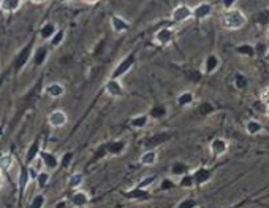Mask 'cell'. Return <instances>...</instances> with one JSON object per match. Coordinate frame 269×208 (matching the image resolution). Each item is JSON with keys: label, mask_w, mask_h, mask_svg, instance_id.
Returning <instances> with one entry per match:
<instances>
[{"label": "cell", "mask_w": 269, "mask_h": 208, "mask_svg": "<svg viewBox=\"0 0 269 208\" xmlns=\"http://www.w3.org/2000/svg\"><path fill=\"white\" fill-rule=\"evenodd\" d=\"M178 186L179 187H182V189H193L195 187V180H193V173L190 172V173H187V175H184V177H181V178H178Z\"/></svg>", "instance_id": "obj_29"}, {"label": "cell", "mask_w": 269, "mask_h": 208, "mask_svg": "<svg viewBox=\"0 0 269 208\" xmlns=\"http://www.w3.org/2000/svg\"><path fill=\"white\" fill-rule=\"evenodd\" d=\"M192 173H193V180H195V187H201L211 181L214 170L212 168H207V167H200Z\"/></svg>", "instance_id": "obj_11"}, {"label": "cell", "mask_w": 269, "mask_h": 208, "mask_svg": "<svg viewBox=\"0 0 269 208\" xmlns=\"http://www.w3.org/2000/svg\"><path fill=\"white\" fill-rule=\"evenodd\" d=\"M127 140H124V139H117V140H113L109 143V145H106V151L108 154H111V156H121L124 151L127 149Z\"/></svg>", "instance_id": "obj_20"}, {"label": "cell", "mask_w": 269, "mask_h": 208, "mask_svg": "<svg viewBox=\"0 0 269 208\" xmlns=\"http://www.w3.org/2000/svg\"><path fill=\"white\" fill-rule=\"evenodd\" d=\"M150 119L147 113H143V115H136L133 116L132 119H130V126H132L135 131H143V129H146L149 124H150Z\"/></svg>", "instance_id": "obj_23"}, {"label": "cell", "mask_w": 269, "mask_h": 208, "mask_svg": "<svg viewBox=\"0 0 269 208\" xmlns=\"http://www.w3.org/2000/svg\"><path fill=\"white\" fill-rule=\"evenodd\" d=\"M124 197L128 200H136V202H144V200H149L152 197V194H150V191H143V189H138L136 186H133L128 192L124 194Z\"/></svg>", "instance_id": "obj_19"}, {"label": "cell", "mask_w": 269, "mask_h": 208, "mask_svg": "<svg viewBox=\"0 0 269 208\" xmlns=\"http://www.w3.org/2000/svg\"><path fill=\"white\" fill-rule=\"evenodd\" d=\"M41 164L48 168V170H57L59 167H61V158H59L57 154L51 153V151H46V149H41L40 153V158Z\"/></svg>", "instance_id": "obj_10"}, {"label": "cell", "mask_w": 269, "mask_h": 208, "mask_svg": "<svg viewBox=\"0 0 269 208\" xmlns=\"http://www.w3.org/2000/svg\"><path fill=\"white\" fill-rule=\"evenodd\" d=\"M220 23H222V27L227 30H239L247 24V16L242 10L233 8L229 11L222 13Z\"/></svg>", "instance_id": "obj_1"}, {"label": "cell", "mask_w": 269, "mask_h": 208, "mask_svg": "<svg viewBox=\"0 0 269 208\" xmlns=\"http://www.w3.org/2000/svg\"><path fill=\"white\" fill-rule=\"evenodd\" d=\"M178 186V183L173 180H169V178H165V180H162V183H160V189L163 191H169V189H173V187Z\"/></svg>", "instance_id": "obj_39"}, {"label": "cell", "mask_w": 269, "mask_h": 208, "mask_svg": "<svg viewBox=\"0 0 269 208\" xmlns=\"http://www.w3.org/2000/svg\"><path fill=\"white\" fill-rule=\"evenodd\" d=\"M212 5L209 2H201L193 8V19L196 21H203V19H207L212 15Z\"/></svg>", "instance_id": "obj_16"}, {"label": "cell", "mask_w": 269, "mask_h": 208, "mask_svg": "<svg viewBox=\"0 0 269 208\" xmlns=\"http://www.w3.org/2000/svg\"><path fill=\"white\" fill-rule=\"evenodd\" d=\"M219 67H220V57L217 54H209V56H206L205 62H203L201 73L212 75L219 70Z\"/></svg>", "instance_id": "obj_14"}, {"label": "cell", "mask_w": 269, "mask_h": 208, "mask_svg": "<svg viewBox=\"0 0 269 208\" xmlns=\"http://www.w3.org/2000/svg\"><path fill=\"white\" fill-rule=\"evenodd\" d=\"M15 156H13L11 153H2L0 154V172H2L3 175L8 173L13 167H15Z\"/></svg>", "instance_id": "obj_24"}, {"label": "cell", "mask_w": 269, "mask_h": 208, "mask_svg": "<svg viewBox=\"0 0 269 208\" xmlns=\"http://www.w3.org/2000/svg\"><path fill=\"white\" fill-rule=\"evenodd\" d=\"M57 30H59L57 25H56L54 23L48 21V23H44V24L41 25L40 30H38V37H40L43 42H48V43H49L51 38L57 34Z\"/></svg>", "instance_id": "obj_18"}, {"label": "cell", "mask_w": 269, "mask_h": 208, "mask_svg": "<svg viewBox=\"0 0 269 208\" xmlns=\"http://www.w3.org/2000/svg\"><path fill=\"white\" fill-rule=\"evenodd\" d=\"M135 62H136V54H135V53L127 54V56L124 57V59H121L119 64L116 66V69L113 70V73H111V76H109V80H121V78H122L124 75H127L128 71L133 69Z\"/></svg>", "instance_id": "obj_2"}, {"label": "cell", "mask_w": 269, "mask_h": 208, "mask_svg": "<svg viewBox=\"0 0 269 208\" xmlns=\"http://www.w3.org/2000/svg\"><path fill=\"white\" fill-rule=\"evenodd\" d=\"M173 24H184L188 23L190 19H193V6H190L187 3H179L178 6H174L169 16Z\"/></svg>", "instance_id": "obj_3"}, {"label": "cell", "mask_w": 269, "mask_h": 208, "mask_svg": "<svg viewBox=\"0 0 269 208\" xmlns=\"http://www.w3.org/2000/svg\"><path fill=\"white\" fill-rule=\"evenodd\" d=\"M49 45H40V46H37L35 51H34V56H32V64H34V67H41L44 66V62L48 61L49 57Z\"/></svg>", "instance_id": "obj_12"}, {"label": "cell", "mask_w": 269, "mask_h": 208, "mask_svg": "<svg viewBox=\"0 0 269 208\" xmlns=\"http://www.w3.org/2000/svg\"><path fill=\"white\" fill-rule=\"evenodd\" d=\"M174 38H176V32L173 27H162L155 32L154 43L159 45V46H169V45H173Z\"/></svg>", "instance_id": "obj_5"}, {"label": "cell", "mask_w": 269, "mask_h": 208, "mask_svg": "<svg viewBox=\"0 0 269 208\" xmlns=\"http://www.w3.org/2000/svg\"><path fill=\"white\" fill-rule=\"evenodd\" d=\"M109 23H111V29H113L114 34H124V32H127L130 29V23L125 18H122L119 15L111 16Z\"/></svg>", "instance_id": "obj_17"}, {"label": "cell", "mask_w": 269, "mask_h": 208, "mask_svg": "<svg viewBox=\"0 0 269 208\" xmlns=\"http://www.w3.org/2000/svg\"><path fill=\"white\" fill-rule=\"evenodd\" d=\"M248 84V81H247V78L244 76V75H241V73H238L234 76V86L236 88H239V89H244L246 86Z\"/></svg>", "instance_id": "obj_38"}, {"label": "cell", "mask_w": 269, "mask_h": 208, "mask_svg": "<svg viewBox=\"0 0 269 208\" xmlns=\"http://www.w3.org/2000/svg\"><path fill=\"white\" fill-rule=\"evenodd\" d=\"M195 103V95L192 91H184V92L179 94L178 97V105L181 108H187V107H192Z\"/></svg>", "instance_id": "obj_27"}, {"label": "cell", "mask_w": 269, "mask_h": 208, "mask_svg": "<svg viewBox=\"0 0 269 208\" xmlns=\"http://www.w3.org/2000/svg\"><path fill=\"white\" fill-rule=\"evenodd\" d=\"M48 124L52 129H62L68 124V115L63 110H54L48 115Z\"/></svg>", "instance_id": "obj_8"}, {"label": "cell", "mask_w": 269, "mask_h": 208, "mask_svg": "<svg viewBox=\"0 0 269 208\" xmlns=\"http://www.w3.org/2000/svg\"><path fill=\"white\" fill-rule=\"evenodd\" d=\"M157 161H159V151L157 149H146L140 156V164L144 167H152L157 164Z\"/></svg>", "instance_id": "obj_22"}, {"label": "cell", "mask_w": 269, "mask_h": 208, "mask_svg": "<svg viewBox=\"0 0 269 208\" xmlns=\"http://www.w3.org/2000/svg\"><path fill=\"white\" fill-rule=\"evenodd\" d=\"M44 95H48L49 99H61L65 95V86L59 81H52L44 86Z\"/></svg>", "instance_id": "obj_15"}, {"label": "cell", "mask_w": 269, "mask_h": 208, "mask_svg": "<svg viewBox=\"0 0 269 208\" xmlns=\"http://www.w3.org/2000/svg\"><path fill=\"white\" fill-rule=\"evenodd\" d=\"M3 185H5V175L0 172V191L3 189Z\"/></svg>", "instance_id": "obj_41"}, {"label": "cell", "mask_w": 269, "mask_h": 208, "mask_svg": "<svg viewBox=\"0 0 269 208\" xmlns=\"http://www.w3.org/2000/svg\"><path fill=\"white\" fill-rule=\"evenodd\" d=\"M266 35H268V38H269V25H268V29H266Z\"/></svg>", "instance_id": "obj_44"}, {"label": "cell", "mask_w": 269, "mask_h": 208, "mask_svg": "<svg viewBox=\"0 0 269 208\" xmlns=\"http://www.w3.org/2000/svg\"><path fill=\"white\" fill-rule=\"evenodd\" d=\"M49 180H51V173L48 170H40L38 172V177L35 180V185L40 191H43L46 186L49 185Z\"/></svg>", "instance_id": "obj_30"}, {"label": "cell", "mask_w": 269, "mask_h": 208, "mask_svg": "<svg viewBox=\"0 0 269 208\" xmlns=\"http://www.w3.org/2000/svg\"><path fill=\"white\" fill-rule=\"evenodd\" d=\"M22 5H24L22 0H2L0 2V11L5 13V15H11V13L21 10Z\"/></svg>", "instance_id": "obj_21"}, {"label": "cell", "mask_w": 269, "mask_h": 208, "mask_svg": "<svg viewBox=\"0 0 269 208\" xmlns=\"http://www.w3.org/2000/svg\"><path fill=\"white\" fill-rule=\"evenodd\" d=\"M236 53L241 54V56H247V57H255L257 54V49H255L253 45H248V43H244V45H239L238 48H236Z\"/></svg>", "instance_id": "obj_32"}, {"label": "cell", "mask_w": 269, "mask_h": 208, "mask_svg": "<svg viewBox=\"0 0 269 208\" xmlns=\"http://www.w3.org/2000/svg\"><path fill=\"white\" fill-rule=\"evenodd\" d=\"M89 202H90V196H89V192L84 189L73 191V194L70 196V204L75 208H86Z\"/></svg>", "instance_id": "obj_13"}, {"label": "cell", "mask_w": 269, "mask_h": 208, "mask_svg": "<svg viewBox=\"0 0 269 208\" xmlns=\"http://www.w3.org/2000/svg\"><path fill=\"white\" fill-rule=\"evenodd\" d=\"M83 183H84V175L81 172H75L70 175V178L67 181V187L71 191H78V189H81Z\"/></svg>", "instance_id": "obj_25"}, {"label": "cell", "mask_w": 269, "mask_h": 208, "mask_svg": "<svg viewBox=\"0 0 269 208\" xmlns=\"http://www.w3.org/2000/svg\"><path fill=\"white\" fill-rule=\"evenodd\" d=\"M40 153H41V139L37 137L27 148V153H25V158H24V164L27 167L34 165V162L40 158Z\"/></svg>", "instance_id": "obj_7"}, {"label": "cell", "mask_w": 269, "mask_h": 208, "mask_svg": "<svg viewBox=\"0 0 269 208\" xmlns=\"http://www.w3.org/2000/svg\"><path fill=\"white\" fill-rule=\"evenodd\" d=\"M265 57H266V61L269 62V48L266 49V53H265Z\"/></svg>", "instance_id": "obj_42"}, {"label": "cell", "mask_w": 269, "mask_h": 208, "mask_svg": "<svg viewBox=\"0 0 269 208\" xmlns=\"http://www.w3.org/2000/svg\"><path fill=\"white\" fill-rule=\"evenodd\" d=\"M34 43H29L27 46H24L21 51L18 53V56L15 57V71L16 73H19L25 66H27L29 62H32V56H34Z\"/></svg>", "instance_id": "obj_4"}, {"label": "cell", "mask_w": 269, "mask_h": 208, "mask_svg": "<svg viewBox=\"0 0 269 208\" xmlns=\"http://www.w3.org/2000/svg\"><path fill=\"white\" fill-rule=\"evenodd\" d=\"M104 92L113 99H122V97H125L127 91L121 80H108L104 83Z\"/></svg>", "instance_id": "obj_6"}, {"label": "cell", "mask_w": 269, "mask_h": 208, "mask_svg": "<svg viewBox=\"0 0 269 208\" xmlns=\"http://www.w3.org/2000/svg\"><path fill=\"white\" fill-rule=\"evenodd\" d=\"M73 158H75V153H73V151L63 153V154L61 156V167H62V168L70 167V164H71V161H73Z\"/></svg>", "instance_id": "obj_35"}, {"label": "cell", "mask_w": 269, "mask_h": 208, "mask_svg": "<svg viewBox=\"0 0 269 208\" xmlns=\"http://www.w3.org/2000/svg\"><path fill=\"white\" fill-rule=\"evenodd\" d=\"M46 204V197H44V194H37V196L32 199V202H30V208H43Z\"/></svg>", "instance_id": "obj_37"}, {"label": "cell", "mask_w": 269, "mask_h": 208, "mask_svg": "<svg viewBox=\"0 0 269 208\" xmlns=\"http://www.w3.org/2000/svg\"><path fill=\"white\" fill-rule=\"evenodd\" d=\"M266 116L269 118V107H266Z\"/></svg>", "instance_id": "obj_43"}, {"label": "cell", "mask_w": 269, "mask_h": 208, "mask_svg": "<svg viewBox=\"0 0 269 208\" xmlns=\"http://www.w3.org/2000/svg\"><path fill=\"white\" fill-rule=\"evenodd\" d=\"M228 148H229V143L227 139H222V137H217L214 139L211 143H209V151H211V156L212 158H222L224 154L228 153Z\"/></svg>", "instance_id": "obj_9"}, {"label": "cell", "mask_w": 269, "mask_h": 208, "mask_svg": "<svg viewBox=\"0 0 269 208\" xmlns=\"http://www.w3.org/2000/svg\"><path fill=\"white\" fill-rule=\"evenodd\" d=\"M263 131H265V126L261 124L260 121H257V119H250V121L246 122V132H247V135H252V137H255V135H260Z\"/></svg>", "instance_id": "obj_26"}, {"label": "cell", "mask_w": 269, "mask_h": 208, "mask_svg": "<svg viewBox=\"0 0 269 208\" xmlns=\"http://www.w3.org/2000/svg\"><path fill=\"white\" fill-rule=\"evenodd\" d=\"M176 208H198V202H196L193 197H186L181 200L179 205Z\"/></svg>", "instance_id": "obj_36"}, {"label": "cell", "mask_w": 269, "mask_h": 208, "mask_svg": "<svg viewBox=\"0 0 269 208\" xmlns=\"http://www.w3.org/2000/svg\"><path fill=\"white\" fill-rule=\"evenodd\" d=\"M260 102L263 103V105L269 107V86L261 91V94H260Z\"/></svg>", "instance_id": "obj_40"}, {"label": "cell", "mask_w": 269, "mask_h": 208, "mask_svg": "<svg viewBox=\"0 0 269 208\" xmlns=\"http://www.w3.org/2000/svg\"><path fill=\"white\" fill-rule=\"evenodd\" d=\"M155 181H157V175H147V177H144L138 181L136 187L138 189H143V191H150L154 187Z\"/></svg>", "instance_id": "obj_28"}, {"label": "cell", "mask_w": 269, "mask_h": 208, "mask_svg": "<svg viewBox=\"0 0 269 208\" xmlns=\"http://www.w3.org/2000/svg\"><path fill=\"white\" fill-rule=\"evenodd\" d=\"M63 40H65V30H63V29H59V30H57V34L51 38V42H49V48H51V49L59 48V46H61V45L63 43Z\"/></svg>", "instance_id": "obj_33"}, {"label": "cell", "mask_w": 269, "mask_h": 208, "mask_svg": "<svg viewBox=\"0 0 269 208\" xmlns=\"http://www.w3.org/2000/svg\"><path fill=\"white\" fill-rule=\"evenodd\" d=\"M171 173L174 175V177L181 178V177H184V175L190 173V170H188V167L184 164V162H176V164L171 167Z\"/></svg>", "instance_id": "obj_34"}, {"label": "cell", "mask_w": 269, "mask_h": 208, "mask_svg": "<svg viewBox=\"0 0 269 208\" xmlns=\"http://www.w3.org/2000/svg\"><path fill=\"white\" fill-rule=\"evenodd\" d=\"M150 119H162L166 116V107L165 105H155L147 112Z\"/></svg>", "instance_id": "obj_31"}]
</instances>
